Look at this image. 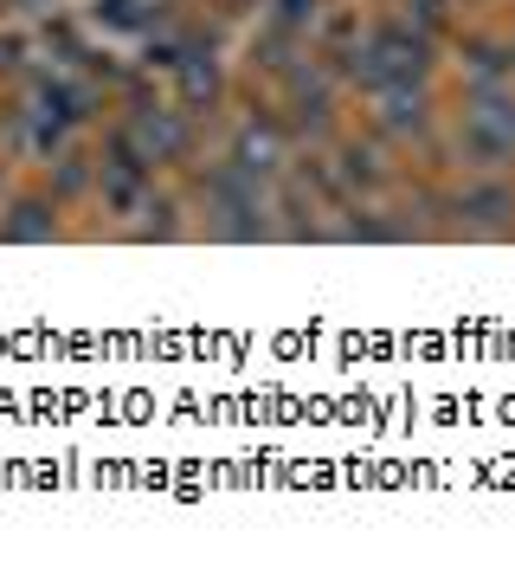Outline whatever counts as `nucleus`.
Here are the masks:
<instances>
[{
	"mask_svg": "<svg viewBox=\"0 0 515 568\" xmlns=\"http://www.w3.org/2000/svg\"><path fill=\"white\" fill-rule=\"evenodd\" d=\"M7 233H13V240H45V233H52V220H45L39 207H20V220H13Z\"/></svg>",
	"mask_w": 515,
	"mask_h": 568,
	"instance_id": "2",
	"label": "nucleus"
},
{
	"mask_svg": "<svg viewBox=\"0 0 515 568\" xmlns=\"http://www.w3.org/2000/svg\"><path fill=\"white\" fill-rule=\"evenodd\" d=\"M425 71V45L406 33H380L374 45H368V78L374 84H412Z\"/></svg>",
	"mask_w": 515,
	"mask_h": 568,
	"instance_id": "1",
	"label": "nucleus"
}]
</instances>
